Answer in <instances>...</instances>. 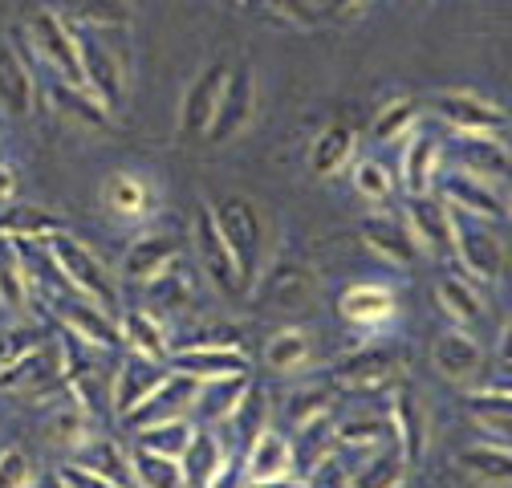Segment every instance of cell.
Masks as SVG:
<instances>
[{"label": "cell", "mask_w": 512, "mask_h": 488, "mask_svg": "<svg viewBox=\"0 0 512 488\" xmlns=\"http://www.w3.org/2000/svg\"><path fill=\"white\" fill-rule=\"evenodd\" d=\"M334 448H338V440H334V419H330V415H317V419H309V423H301V427H297L293 468L309 476L317 464L334 456Z\"/></svg>", "instance_id": "obj_34"}, {"label": "cell", "mask_w": 512, "mask_h": 488, "mask_svg": "<svg viewBox=\"0 0 512 488\" xmlns=\"http://www.w3.org/2000/svg\"><path fill=\"white\" fill-rule=\"evenodd\" d=\"M265 293L277 301V305H297L313 293V273L297 261H281L269 277H265Z\"/></svg>", "instance_id": "obj_45"}, {"label": "cell", "mask_w": 512, "mask_h": 488, "mask_svg": "<svg viewBox=\"0 0 512 488\" xmlns=\"http://www.w3.org/2000/svg\"><path fill=\"white\" fill-rule=\"evenodd\" d=\"M452 244H456L452 257H460V265H464V273L472 281L500 277V269H504V240L492 228H484V220H472V216H460L456 212Z\"/></svg>", "instance_id": "obj_7"}, {"label": "cell", "mask_w": 512, "mask_h": 488, "mask_svg": "<svg viewBox=\"0 0 512 488\" xmlns=\"http://www.w3.org/2000/svg\"><path fill=\"white\" fill-rule=\"evenodd\" d=\"M354 143H358V135H354V127L346 118H338V122H330V127L313 139V147H309V171L313 175H338L350 159H354Z\"/></svg>", "instance_id": "obj_29"}, {"label": "cell", "mask_w": 512, "mask_h": 488, "mask_svg": "<svg viewBox=\"0 0 512 488\" xmlns=\"http://www.w3.org/2000/svg\"><path fill=\"white\" fill-rule=\"evenodd\" d=\"M407 480V460L399 448L374 452L358 472H350V488H403Z\"/></svg>", "instance_id": "obj_38"}, {"label": "cell", "mask_w": 512, "mask_h": 488, "mask_svg": "<svg viewBox=\"0 0 512 488\" xmlns=\"http://www.w3.org/2000/svg\"><path fill=\"white\" fill-rule=\"evenodd\" d=\"M309 488H350V472L338 464V456H330V460H322L309 476Z\"/></svg>", "instance_id": "obj_55"}, {"label": "cell", "mask_w": 512, "mask_h": 488, "mask_svg": "<svg viewBox=\"0 0 512 488\" xmlns=\"http://www.w3.org/2000/svg\"><path fill=\"white\" fill-rule=\"evenodd\" d=\"M57 484H61V488H122V484L98 476L94 468H86V464H78V460H70V464L57 468Z\"/></svg>", "instance_id": "obj_53"}, {"label": "cell", "mask_w": 512, "mask_h": 488, "mask_svg": "<svg viewBox=\"0 0 512 488\" xmlns=\"http://www.w3.org/2000/svg\"><path fill=\"white\" fill-rule=\"evenodd\" d=\"M431 106H435V114H439L456 135H500V131L508 127V114H504L496 102H488V98H480V94H472V90L435 94Z\"/></svg>", "instance_id": "obj_9"}, {"label": "cell", "mask_w": 512, "mask_h": 488, "mask_svg": "<svg viewBox=\"0 0 512 488\" xmlns=\"http://www.w3.org/2000/svg\"><path fill=\"white\" fill-rule=\"evenodd\" d=\"M419 127V102L415 98H395L374 114V139L378 143H407Z\"/></svg>", "instance_id": "obj_40"}, {"label": "cell", "mask_w": 512, "mask_h": 488, "mask_svg": "<svg viewBox=\"0 0 512 488\" xmlns=\"http://www.w3.org/2000/svg\"><path fill=\"white\" fill-rule=\"evenodd\" d=\"M0 488H33V460L21 448L0 452Z\"/></svg>", "instance_id": "obj_52"}, {"label": "cell", "mask_w": 512, "mask_h": 488, "mask_svg": "<svg viewBox=\"0 0 512 488\" xmlns=\"http://www.w3.org/2000/svg\"><path fill=\"white\" fill-rule=\"evenodd\" d=\"M504 216H508V220H512V200H508V204H504Z\"/></svg>", "instance_id": "obj_60"}, {"label": "cell", "mask_w": 512, "mask_h": 488, "mask_svg": "<svg viewBox=\"0 0 512 488\" xmlns=\"http://www.w3.org/2000/svg\"><path fill=\"white\" fill-rule=\"evenodd\" d=\"M248 488H309L305 476H273V480H248Z\"/></svg>", "instance_id": "obj_56"}, {"label": "cell", "mask_w": 512, "mask_h": 488, "mask_svg": "<svg viewBox=\"0 0 512 488\" xmlns=\"http://www.w3.org/2000/svg\"><path fill=\"white\" fill-rule=\"evenodd\" d=\"M338 314L350 322V326H362V330H378L395 318V293L387 285H374V281H362V285H350L342 297H338Z\"/></svg>", "instance_id": "obj_22"}, {"label": "cell", "mask_w": 512, "mask_h": 488, "mask_svg": "<svg viewBox=\"0 0 512 488\" xmlns=\"http://www.w3.org/2000/svg\"><path fill=\"white\" fill-rule=\"evenodd\" d=\"M167 375H171V371H167L163 362H151V358L131 354V358H126V362L118 366V371L110 375V407H114V415H122V419H126L135 407H143Z\"/></svg>", "instance_id": "obj_13"}, {"label": "cell", "mask_w": 512, "mask_h": 488, "mask_svg": "<svg viewBox=\"0 0 512 488\" xmlns=\"http://www.w3.org/2000/svg\"><path fill=\"white\" fill-rule=\"evenodd\" d=\"M57 232H66V220L49 208L37 204H13L0 212V236L5 240H49Z\"/></svg>", "instance_id": "obj_31"}, {"label": "cell", "mask_w": 512, "mask_h": 488, "mask_svg": "<svg viewBox=\"0 0 512 488\" xmlns=\"http://www.w3.org/2000/svg\"><path fill=\"white\" fill-rule=\"evenodd\" d=\"M265 419H269V395H265L261 387H256V383H248V391H244V399L236 403V411H232V419H228V423H236L240 440H244V444H252V440L269 427Z\"/></svg>", "instance_id": "obj_47"}, {"label": "cell", "mask_w": 512, "mask_h": 488, "mask_svg": "<svg viewBox=\"0 0 512 488\" xmlns=\"http://www.w3.org/2000/svg\"><path fill=\"white\" fill-rule=\"evenodd\" d=\"M468 407L488 427H512V391L508 387H484L468 395Z\"/></svg>", "instance_id": "obj_49"}, {"label": "cell", "mask_w": 512, "mask_h": 488, "mask_svg": "<svg viewBox=\"0 0 512 488\" xmlns=\"http://www.w3.org/2000/svg\"><path fill=\"white\" fill-rule=\"evenodd\" d=\"M228 61H212V66L187 86L183 94V106H179V139L183 143H196L208 135L212 127V114L220 106V94H224V82H228Z\"/></svg>", "instance_id": "obj_10"}, {"label": "cell", "mask_w": 512, "mask_h": 488, "mask_svg": "<svg viewBox=\"0 0 512 488\" xmlns=\"http://www.w3.org/2000/svg\"><path fill=\"white\" fill-rule=\"evenodd\" d=\"M362 5V0H326V9L334 13V17H342V13H354Z\"/></svg>", "instance_id": "obj_59"}, {"label": "cell", "mask_w": 512, "mask_h": 488, "mask_svg": "<svg viewBox=\"0 0 512 488\" xmlns=\"http://www.w3.org/2000/svg\"><path fill=\"white\" fill-rule=\"evenodd\" d=\"M29 41L33 49L57 70L61 82L82 86V57H78V41H74V25L61 17L57 9H33L29 13Z\"/></svg>", "instance_id": "obj_5"}, {"label": "cell", "mask_w": 512, "mask_h": 488, "mask_svg": "<svg viewBox=\"0 0 512 488\" xmlns=\"http://www.w3.org/2000/svg\"><path fill=\"white\" fill-rule=\"evenodd\" d=\"M78 464L94 468L98 476H106V480H114V484H122V488H131V484H135L131 456H126V448H122V444H114V440H90V444L82 448Z\"/></svg>", "instance_id": "obj_37"}, {"label": "cell", "mask_w": 512, "mask_h": 488, "mask_svg": "<svg viewBox=\"0 0 512 488\" xmlns=\"http://www.w3.org/2000/svg\"><path fill=\"white\" fill-rule=\"evenodd\" d=\"M354 192L370 204H387L395 196V175L378 159H358L354 163Z\"/></svg>", "instance_id": "obj_48"}, {"label": "cell", "mask_w": 512, "mask_h": 488, "mask_svg": "<svg viewBox=\"0 0 512 488\" xmlns=\"http://www.w3.org/2000/svg\"><path fill=\"white\" fill-rule=\"evenodd\" d=\"M435 167H439V139L411 135L407 147H403V188H407V196H431Z\"/></svg>", "instance_id": "obj_32"}, {"label": "cell", "mask_w": 512, "mask_h": 488, "mask_svg": "<svg viewBox=\"0 0 512 488\" xmlns=\"http://www.w3.org/2000/svg\"><path fill=\"white\" fill-rule=\"evenodd\" d=\"M439 192H443V204L452 208V212H460V216H472V220H496V216H504V200L492 192V183L488 179H476L468 171L443 175Z\"/></svg>", "instance_id": "obj_19"}, {"label": "cell", "mask_w": 512, "mask_h": 488, "mask_svg": "<svg viewBox=\"0 0 512 488\" xmlns=\"http://www.w3.org/2000/svg\"><path fill=\"white\" fill-rule=\"evenodd\" d=\"M212 216L220 224V236L228 240L232 261L240 269V285L244 293L261 281V253H265V220L261 208L244 196H224L220 204H212Z\"/></svg>", "instance_id": "obj_2"}, {"label": "cell", "mask_w": 512, "mask_h": 488, "mask_svg": "<svg viewBox=\"0 0 512 488\" xmlns=\"http://www.w3.org/2000/svg\"><path fill=\"white\" fill-rule=\"evenodd\" d=\"M131 472H135L139 488H191L183 468H179V460L155 456V452H143V448L131 456Z\"/></svg>", "instance_id": "obj_42"}, {"label": "cell", "mask_w": 512, "mask_h": 488, "mask_svg": "<svg viewBox=\"0 0 512 488\" xmlns=\"http://www.w3.org/2000/svg\"><path fill=\"white\" fill-rule=\"evenodd\" d=\"M167 371L187 375L196 383H220V379H244L252 375V362L240 346H208V342H191L183 350H171Z\"/></svg>", "instance_id": "obj_6"}, {"label": "cell", "mask_w": 512, "mask_h": 488, "mask_svg": "<svg viewBox=\"0 0 512 488\" xmlns=\"http://www.w3.org/2000/svg\"><path fill=\"white\" fill-rule=\"evenodd\" d=\"M248 383H252V375H244V379H220V383H200V399H196L200 419L204 423H228L232 411H236V403L244 399Z\"/></svg>", "instance_id": "obj_36"}, {"label": "cell", "mask_w": 512, "mask_h": 488, "mask_svg": "<svg viewBox=\"0 0 512 488\" xmlns=\"http://www.w3.org/2000/svg\"><path fill=\"white\" fill-rule=\"evenodd\" d=\"M435 297H439V305H443V314L452 318L456 326H472V322L480 318V310H484L476 285L464 281V277H443V281L435 285Z\"/></svg>", "instance_id": "obj_39"}, {"label": "cell", "mask_w": 512, "mask_h": 488, "mask_svg": "<svg viewBox=\"0 0 512 488\" xmlns=\"http://www.w3.org/2000/svg\"><path fill=\"white\" fill-rule=\"evenodd\" d=\"M29 297H33V277L21 261L13 265H0V305L13 314H25L29 310Z\"/></svg>", "instance_id": "obj_50"}, {"label": "cell", "mask_w": 512, "mask_h": 488, "mask_svg": "<svg viewBox=\"0 0 512 488\" xmlns=\"http://www.w3.org/2000/svg\"><path fill=\"white\" fill-rule=\"evenodd\" d=\"M45 432H49V440H53L57 448L82 452V448L94 440V423H90V411H82V407L74 403V407H61V411L45 423Z\"/></svg>", "instance_id": "obj_43"}, {"label": "cell", "mask_w": 512, "mask_h": 488, "mask_svg": "<svg viewBox=\"0 0 512 488\" xmlns=\"http://www.w3.org/2000/svg\"><path fill=\"white\" fill-rule=\"evenodd\" d=\"M37 102H41V90L21 61V53L0 45V110H9L13 118H33Z\"/></svg>", "instance_id": "obj_23"}, {"label": "cell", "mask_w": 512, "mask_h": 488, "mask_svg": "<svg viewBox=\"0 0 512 488\" xmlns=\"http://www.w3.org/2000/svg\"><path fill=\"white\" fill-rule=\"evenodd\" d=\"M61 326H66V338L70 342H86L90 350H114L122 338H118V322L110 310L94 301H70L61 305Z\"/></svg>", "instance_id": "obj_20"}, {"label": "cell", "mask_w": 512, "mask_h": 488, "mask_svg": "<svg viewBox=\"0 0 512 488\" xmlns=\"http://www.w3.org/2000/svg\"><path fill=\"white\" fill-rule=\"evenodd\" d=\"M102 204L118 216V220H147L159 208V188L155 179L143 171H114L102 188Z\"/></svg>", "instance_id": "obj_15"}, {"label": "cell", "mask_w": 512, "mask_h": 488, "mask_svg": "<svg viewBox=\"0 0 512 488\" xmlns=\"http://www.w3.org/2000/svg\"><path fill=\"white\" fill-rule=\"evenodd\" d=\"M362 240L370 244V249L382 257V261H391V265H415L419 257H423V249L415 244V236H411V228H403V224H395V220H366L362 224Z\"/></svg>", "instance_id": "obj_30"}, {"label": "cell", "mask_w": 512, "mask_h": 488, "mask_svg": "<svg viewBox=\"0 0 512 488\" xmlns=\"http://www.w3.org/2000/svg\"><path fill=\"white\" fill-rule=\"evenodd\" d=\"M191 436H196V427L183 419H163V423H151V427H139V448L143 452H155V456H171L179 460L183 448L191 444Z\"/></svg>", "instance_id": "obj_41"}, {"label": "cell", "mask_w": 512, "mask_h": 488, "mask_svg": "<svg viewBox=\"0 0 512 488\" xmlns=\"http://www.w3.org/2000/svg\"><path fill=\"white\" fill-rule=\"evenodd\" d=\"M431 362H435V371L447 379V383H468L480 375V366H484V350L480 342L464 330V326H452V330H443L431 346Z\"/></svg>", "instance_id": "obj_18"}, {"label": "cell", "mask_w": 512, "mask_h": 488, "mask_svg": "<svg viewBox=\"0 0 512 488\" xmlns=\"http://www.w3.org/2000/svg\"><path fill=\"white\" fill-rule=\"evenodd\" d=\"M269 9L277 13V17H285V21H293V25H317L322 17H317V5L313 0H269Z\"/></svg>", "instance_id": "obj_54"}, {"label": "cell", "mask_w": 512, "mask_h": 488, "mask_svg": "<svg viewBox=\"0 0 512 488\" xmlns=\"http://www.w3.org/2000/svg\"><path fill=\"white\" fill-rule=\"evenodd\" d=\"M53 5L90 33L94 29L98 33H126L131 29V0H53Z\"/></svg>", "instance_id": "obj_28"}, {"label": "cell", "mask_w": 512, "mask_h": 488, "mask_svg": "<svg viewBox=\"0 0 512 488\" xmlns=\"http://www.w3.org/2000/svg\"><path fill=\"white\" fill-rule=\"evenodd\" d=\"M118 338L122 346L139 354V358H151V362H163L171 358V342H167V326L159 322L155 310H126L122 322H118Z\"/></svg>", "instance_id": "obj_25"}, {"label": "cell", "mask_w": 512, "mask_h": 488, "mask_svg": "<svg viewBox=\"0 0 512 488\" xmlns=\"http://www.w3.org/2000/svg\"><path fill=\"white\" fill-rule=\"evenodd\" d=\"M309 350H313L309 334L297 330V326H285V330H277L265 342V366H269L273 375H297V371H305Z\"/></svg>", "instance_id": "obj_35"}, {"label": "cell", "mask_w": 512, "mask_h": 488, "mask_svg": "<svg viewBox=\"0 0 512 488\" xmlns=\"http://www.w3.org/2000/svg\"><path fill=\"white\" fill-rule=\"evenodd\" d=\"M456 163L460 171L476 179H508L512 175V147L500 135H460L456 139Z\"/></svg>", "instance_id": "obj_21"}, {"label": "cell", "mask_w": 512, "mask_h": 488, "mask_svg": "<svg viewBox=\"0 0 512 488\" xmlns=\"http://www.w3.org/2000/svg\"><path fill=\"white\" fill-rule=\"evenodd\" d=\"M460 472L488 488H512V448L504 444H468L456 456Z\"/></svg>", "instance_id": "obj_27"}, {"label": "cell", "mask_w": 512, "mask_h": 488, "mask_svg": "<svg viewBox=\"0 0 512 488\" xmlns=\"http://www.w3.org/2000/svg\"><path fill=\"white\" fill-rule=\"evenodd\" d=\"M334 440L346 448H382L391 436V419L387 415H354L346 423H334Z\"/></svg>", "instance_id": "obj_44"}, {"label": "cell", "mask_w": 512, "mask_h": 488, "mask_svg": "<svg viewBox=\"0 0 512 488\" xmlns=\"http://www.w3.org/2000/svg\"><path fill=\"white\" fill-rule=\"evenodd\" d=\"M452 224H456V212L447 208L443 200L435 196H411L407 204V228L415 236V244L431 257H452L456 244H452Z\"/></svg>", "instance_id": "obj_14"}, {"label": "cell", "mask_w": 512, "mask_h": 488, "mask_svg": "<svg viewBox=\"0 0 512 488\" xmlns=\"http://www.w3.org/2000/svg\"><path fill=\"white\" fill-rule=\"evenodd\" d=\"M45 244H49V261L57 265V273L66 277V285L82 301H94V305H102V310L118 314V281H114V273L106 269V261L90 249V244L74 240L70 232H57Z\"/></svg>", "instance_id": "obj_1"}, {"label": "cell", "mask_w": 512, "mask_h": 488, "mask_svg": "<svg viewBox=\"0 0 512 488\" xmlns=\"http://www.w3.org/2000/svg\"><path fill=\"white\" fill-rule=\"evenodd\" d=\"M196 399H200V383L171 371L143 407H135L131 415H126V423L139 432V427H151V423H163V419H183V411L196 407Z\"/></svg>", "instance_id": "obj_17"}, {"label": "cell", "mask_w": 512, "mask_h": 488, "mask_svg": "<svg viewBox=\"0 0 512 488\" xmlns=\"http://www.w3.org/2000/svg\"><path fill=\"white\" fill-rule=\"evenodd\" d=\"M224 464H228V452L212 432H196L191 444L183 448V456H179V468H183L191 488H208Z\"/></svg>", "instance_id": "obj_33"}, {"label": "cell", "mask_w": 512, "mask_h": 488, "mask_svg": "<svg viewBox=\"0 0 512 488\" xmlns=\"http://www.w3.org/2000/svg\"><path fill=\"white\" fill-rule=\"evenodd\" d=\"M17 196V171L13 167H0V204Z\"/></svg>", "instance_id": "obj_57"}, {"label": "cell", "mask_w": 512, "mask_h": 488, "mask_svg": "<svg viewBox=\"0 0 512 488\" xmlns=\"http://www.w3.org/2000/svg\"><path fill=\"white\" fill-rule=\"evenodd\" d=\"M407 375V354L399 346H362L338 358L334 387L346 391H387Z\"/></svg>", "instance_id": "obj_4"}, {"label": "cell", "mask_w": 512, "mask_h": 488, "mask_svg": "<svg viewBox=\"0 0 512 488\" xmlns=\"http://www.w3.org/2000/svg\"><path fill=\"white\" fill-rule=\"evenodd\" d=\"M191 232H196V253H200V265H204L208 281H212L220 293H228V297L244 293L240 269H236V261H232V249H228V240L220 236V224H216V216H212L208 204H200Z\"/></svg>", "instance_id": "obj_11"}, {"label": "cell", "mask_w": 512, "mask_h": 488, "mask_svg": "<svg viewBox=\"0 0 512 488\" xmlns=\"http://www.w3.org/2000/svg\"><path fill=\"white\" fill-rule=\"evenodd\" d=\"M179 261V240L167 232H143L139 240H131V249L122 257V277L131 285H151L159 281L171 265Z\"/></svg>", "instance_id": "obj_16"}, {"label": "cell", "mask_w": 512, "mask_h": 488, "mask_svg": "<svg viewBox=\"0 0 512 488\" xmlns=\"http://www.w3.org/2000/svg\"><path fill=\"white\" fill-rule=\"evenodd\" d=\"M45 98L53 102V110H57L61 118L78 122V127H86V131H110V127H114V114H110L86 86H70V82L53 78V82L45 86Z\"/></svg>", "instance_id": "obj_24"}, {"label": "cell", "mask_w": 512, "mask_h": 488, "mask_svg": "<svg viewBox=\"0 0 512 488\" xmlns=\"http://www.w3.org/2000/svg\"><path fill=\"white\" fill-rule=\"evenodd\" d=\"M391 436H395V448L403 452L407 468H415L423 456H427V407H423V395L411 387V383H399L395 395H391Z\"/></svg>", "instance_id": "obj_12"}, {"label": "cell", "mask_w": 512, "mask_h": 488, "mask_svg": "<svg viewBox=\"0 0 512 488\" xmlns=\"http://www.w3.org/2000/svg\"><path fill=\"white\" fill-rule=\"evenodd\" d=\"M289 472H293V440L265 427L244 452V476L248 480H273V476H289Z\"/></svg>", "instance_id": "obj_26"}, {"label": "cell", "mask_w": 512, "mask_h": 488, "mask_svg": "<svg viewBox=\"0 0 512 488\" xmlns=\"http://www.w3.org/2000/svg\"><path fill=\"white\" fill-rule=\"evenodd\" d=\"M74 41H78V57H82V86L110 110L118 114L122 102H126V61L118 49H110L98 33L90 29H74Z\"/></svg>", "instance_id": "obj_3"}, {"label": "cell", "mask_w": 512, "mask_h": 488, "mask_svg": "<svg viewBox=\"0 0 512 488\" xmlns=\"http://www.w3.org/2000/svg\"><path fill=\"white\" fill-rule=\"evenodd\" d=\"M252 114H256V78H252L248 66H240V70H232L228 82H224V94H220V106H216V114H212V127H208L204 143H208V147L232 143V139L248 127V122H252Z\"/></svg>", "instance_id": "obj_8"}, {"label": "cell", "mask_w": 512, "mask_h": 488, "mask_svg": "<svg viewBox=\"0 0 512 488\" xmlns=\"http://www.w3.org/2000/svg\"><path fill=\"white\" fill-rule=\"evenodd\" d=\"M232 5H244V0H232Z\"/></svg>", "instance_id": "obj_61"}, {"label": "cell", "mask_w": 512, "mask_h": 488, "mask_svg": "<svg viewBox=\"0 0 512 488\" xmlns=\"http://www.w3.org/2000/svg\"><path fill=\"white\" fill-rule=\"evenodd\" d=\"M147 289H151L155 297H163L171 310H183V305H191V293H196V285H191V277L179 269V261H175L159 281H151Z\"/></svg>", "instance_id": "obj_51"}, {"label": "cell", "mask_w": 512, "mask_h": 488, "mask_svg": "<svg viewBox=\"0 0 512 488\" xmlns=\"http://www.w3.org/2000/svg\"><path fill=\"white\" fill-rule=\"evenodd\" d=\"M496 358H500L504 366H512V322L504 326V334H500V342H496Z\"/></svg>", "instance_id": "obj_58"}, {"label": "cell", "mask_w": 512, "mask_h": 488, "mask_svg": "<svg viewBox=\"0 0 512 488\" xmlns=\"http://www.w3.org/2000/svg\"><path fill=\"white\" fill-rule=\"evenodd\" d=\"M334 399H338L334 379H330V383H309V387H301V391L289 395L285 411H289V419L301 427V423H309V419H317V415H330Z\"/></svg>", "instance_id": "obj_46"}]
</instances>
